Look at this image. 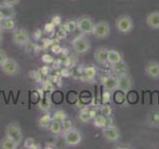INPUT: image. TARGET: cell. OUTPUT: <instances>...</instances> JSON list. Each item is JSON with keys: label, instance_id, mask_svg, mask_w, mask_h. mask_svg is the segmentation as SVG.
<instances>
[{"label": "cell", "instance_id": "12", "mask_svg": "<svg viewBox=\"0 0 159 149\" xmlns=\"http://www.w3.org/2000/svg\"><path fill=\"white\" fill-rule=\"evenodd\" d=\"M107 48L106 47H98L93 52V58L96 60V62L98 65H104L107 64Z\"/></svg>", "mask_w": 159, "mask_h": 149}, {"label": "cell", "instance_id": "6", "mask_svg": "<svg viewBox=\"0 0 159 149\" xmlns=\"http://www.w3.org/2000/svg\"><path fill=\"white\" fill-rule=\"evenodd\" d=\"M102 133L103 138L111 143H116L121 138L120 130L114 125H107L106 127L102 128Z\"/></svg>", "mask_w": 159, "mask_h": 149}, {"label": "cell", "instance_id": "30", "mask_svg": "<svg viewBox=\"0 0 159 149\" xmlns=\"http://www.w3.org/2000/svg\"><path fill=\"white\" fill-rule=\"evenodd\" d=\"M8 57H7V54H6V52L4 51L3 49H1L0 48V66L4 63V61L6 60Z\"/></svg>", "mask_w": 159, "mask_h": 149}, {"label": "cell", "instance_id": "33", "mask_svg": "<svg viewBox=\"0 0 159 149\" xmlns=\"http://www.w3.org/2000/svg\"><path fill=\"white\" fill-rule=\"evenodd\" d=\"M3 20H4V17L1 15V13H0V23H1V22L3 21Z\"/></svg>", "mask_w": 159, "mask_h": 149}, {"label": "cell", "instance_id": "15", "mask_svg": "<svg viewBox=\"0 0 159 149\" xmlns=\"http://www.w3.org/2000/svg\"><path fill=\"white\" fill-rule=\"evenodd\" d=\"M0 13L4 17V19H14L16 17V10L14 9V6L11 5L0 3Z\"/></svg>", "mask_w": 159, "mask_h": 149}, {"label": "cell", "instance_id": "22", "mask_svg": "<svg viewBox=\"0 0 159 149\" xmlns=\"http://www.w3.org/2000/svg\"><path fill=\"white\" fill-rule=\"evenodd\" d=\"M49 131L54 135H60L63 134V128H62V122L57 120H52L51 124L49 126Z\"/></svg>", "mask_w": 159, "mask_h": 149}, {"label": "cell", "instance_id": "8", "mask_svg": "<svg viewBox=\"0 0 159 149\" xmlns=\"http://www.w3.org/2000/svg\"><path fill=\"white\" fill-rule=\"evenodd\" d=\"M0 69H1L4 74H6L8 77H14L19 73V64L16 62V60L7 58L0 66Z\"/></svg>", "mask_w": 159, "mask_h": 149}, {"label": "cell", "instance_id": "18", "mask_svg": "<svg viewBox=\"0 0 159 149\" xmlns=\"http://www.w3.org/2000/svg\"><path fill=\"white\" fill-rule=\"evenodd\" d=\"M18 146L19 145L16 142L7 136L3 137L0 140V148L1 149H17Z\"/></svg>", "mask_w": 159, "mask_h": 149}, {"label": "cell", "instance_id": "5", "mask_svg": "<svg viewBox=\"0 0 159 149\" xmlns=\"http://www.w3.org/2000/svg\"><path fill=\"white\" fill-rule=\"evenodd\" d=\"M92 34L96 39H107L109 36V34H111V25H109L107 21H98L94 23Z\"/></svg>", "mask_w": 159, "mask_h": 149}, {"label": "cell", "instance_id": "25", "mask_svg": "<svg viewBox=\"0 0 159 149\" xmlns=\"http://www.w3.org/2000/svg\"><path fill=\"white\" fill-rule=\"evenodd\" d=\"M99 111H101V113L102 115H104L106 117H111L112 114V108L107 103H102V106H101Z\"/></svg>", "mask_w": 159, "mask_h": 149}, {"label": "cell", "instance_id": "4", "mask_svg": "<svg viewBox=\"0 0 159 149\" xmlns=\"http://www.w3.org/2000/svg\"><path fill=\"white\" fill-rule=\"evenodd\" d=\"M5 136L11 138L18 145L23 142V133L21 126L17 122H11L5 128Z\"/></svg>", "mask_w": 159, "mask_h": 149}, {"label": "cell", "instance_id": "32", "mask_svg": "<svg viewBox=\"0 0 159 149\" xmlns=\"http://www.w3.org/2000/svg\"><path fill=\"white\" fill-rule=\"evenodd\" d=\"M2 41H3V33H2V29L0 28V46H1Z\"/></svg>", "mask_w": 159, "mask_h": 149}, {"label": "cell", "instance_id": "16", "mask_svg": "<svg viewBox=\"0 0 159 149\" xmlns=\"http://www.w3.org/2000/svg\"><path fill=\"white\" fill-rule=\"evenodd\" d=\"M102 84L104 89L109 92L116 91V77L106 76L102 78Z\"/></svg>", "mask_w": 159, "mask_h": 149}, {"label": "cell", "instance_id": "19", "mask_svg": "<svg viewBox=\"0 0 159 149\" xmlns=\"http://www.w3.org/2000/svg\"><path fill=\"white\" fill-rule=\"evenodd\" d=\"M52 120H53L52 115L49 112H46V113H44L42 116L39 117V119H38V125L40 127H42V128L48 129L49 126H50V124H51V122H52Z\"/></svg>", "mask_w": 159, "mask_h": 149}, {"label": "cell", "instance_id": "21", "mask_svg": "<svg viewBox=\"0 0 159 149\" xmlns=\"http://www.w3.org/2000/svg\"><path fill=\"white\" fill-rule=\"evenodd\" d=\"M112 70H113V73L116 74V77L120 76V74H128V67H127V65L124 63V61L116 65H112Z\"/></svg>", "mask_w": 159, "mask_h": 149}, {"label": "cell", "instance_id": "27", "mask_svg": "<svg viewBox=\"0 0 159 149\" xmlns=\"http://www.w3.org/2000/svg\"><path fill=\"white\" fill-rule=\"evenodd\" d=\"M73 127V123L70 120L69 118H66L64 121H62V128H63V133H65L66 131L70 130Z\"/></svg>", "mask_w": 159, "mask_h": 149}, {"label": "cell", "instance_id": "9", "mask_svg": "<svg viewBox=\"0 0 159 149\" xmlns=\"http://www.w3.org/2000/svg\"><path fill=\"white\" fill-rule=\"evenodd\" d=\"M132 88V79L128 74H120L116 77V91L127 93Z\"/></svg>", "mask_w": 159, "mask_h": 149}, {"label": "cell", "instance_id": "17", "mask_svg": "<svg viewBox=\"0 0 159 149\" xmlns=\"http://www.w3.org/2000/svg\"><path fill=\"white\" fill-rule=\"evenodd\" d=\"M93 124L94 127L97 128H103L106 127L107 125V117H106L104 115H102V114H97L96 116H94L93 119Z\"/></svg>", "mask_w": 159, "mask_h": 149}, {"label": "cell", "instance_id": "1", "mask_svg": "<svg viewBox=\"0 0 159 149\" xmlns=\"http://www.w3.org/2000/svg\"><path fill=\"white\" fill-rule=\"evenodd\" d=\"M72 48L79 55L88 53L92 48V42L86 34H81L72 41Z\"/></svg>", "mask_w": 159, "mask_h": 149}, {"label": "cell", "instance_id": "29", "mask_svg": "<svg viewBox=\"0 0 159 149\" xmlns=\"http://www.w3.org/2000/svg\"><path fill=\"white\" fill-rule=\"evenodd\" d=\"M111 97V92L104 89L103 94H102V102L103 103H107L109 102V99H111V98H109Z\"/></svg>", "mask_w": 159, "mask_h": 149}, {"label": "cell", "instance_id": "28", "mask_svg": "<svg viewBox=\"0 0 159 149\" xmlns=\"http://www.w3.org/2000/svg\"><path fill=\"white\" fill-rule=\"evenodd\" d=\"M35 140L32 137H27L26 139L24 140V147L26 149H32L35 147Z\"/></svg>", "mask_w": 159, "mask_h": 149}, {"label": "cell", "instance_id": "7", "mask_svg": "<svg viewBox=\"0 0 159 149\" xmlns=\"http://www.w3.org/2000/svg\"><path fill=\"white\" fill-rule=\"evenodd\" d=\"M76 23H77V29L81 33L86 34V35L92 34L93 26H94V22L89 16H88V15H83V16L79 17L77 19Z\"/></svg>", "mask_w": 159, "mask_h": 149}, {"label": "cell", "instance_id": "23", "mask_svg": "<svg viewBox=\"0 0 159 149\" xmlns=\"http://www.w3.org/2000/svg\"><path fill=\"white\" fill-rule=\"evenodd\" d=\"M84 77L88 79V81H91L93 82L94 79H96V76H97V69L96 67L93 66H88L84 68Z\"/></svg>", "mask_w": 159, "mask_h": 149}, {"label": "cell", "instance_id": "20", "mask_svg": "<svg viewBox=\"0 0 159 149\" xmlns=\"http://www.w3.org/2000/svg\"><path fill=\"white\" fill-rule=\"evenodd\" d=\"M0 28L4 31L13 32L16 29V23H15L14 19H4L3 21L0 23Z\"/></svg>", "mask_w": 159, "mask_h": 149}, {"label": "cell", "instance_id": "34", "mask_svg": "<svg viewBox=\"0 0 159 149\" xmlns=\"http://www.w3.org/2000/svg\"><path fill=\"white\" fill-rule=\"evenodd\" d=\"M72 1H76V0H72Z\"/></svg>", "mask_w": 159, "mask_h": 149}, {"label": "cell", "instance_id": "31", "mask_svg": "<svg viewBox=\"0 0 159 149\" xmlns=\"http://www.w3.org/2000/svg\"><path fill=\"white\" fill-rule=\"evenodd\" d=\"M2 2L5 4H8V5H11V6H16L20 3V0H2Z\"/></svg>", "mask_w": 159, "mask_h": 149}, {"label": "cell", "instance_id": "11", "mask_svg": "<svg viewBox=\"0 0 159 149\" xmlns=\"http://www.w3.org/2000/svg\"><path fill=\"white\" fill-rule=\"evenodd\" d=\"M144 73L150 79H159V62L154 60L148 61L144 67Z\"/></svg>", "mask_w": 159, "mask_h": 149}, {"label": "cell", "instance_id": "14", "mask_svg": "<svg viewBox=\"0 0 159 149\" xmlns=\"http://www.w3.org/2000/svg\"><path fill=\"white\" fill-rule=\"evenodd\" d=\"M122 61H123V57L120 52H118L114 49L107 50V64L112 66V65L121 63Z\"/></svg>", "mask_w": 159, "mask_h": 149}, {"label": "cell", "instance_id": "10", "mask_svg": "<svg viewBox=\"0 0 159 149\" xmlns=\"http://www.w3.org/2000/svg\"><path fill=\"white\" fill-rule=\"evenodd\" d=\"M30 40L29 32L24 28H16L12 34V41L17 46H24Z\"/></svg>", "mask_w": 159, "mask_h": 149}, {"label": "cell", "instance_id": "13", "mask_svg": "<svg viewBox=\"0 0 159 149\" xmlns=\"http://www.w3.org/2000/svg\"><path fill=\"white\" fill-rule=\"evenodd\" d=\"M145 22L147 26L152 30H159V11H152L149 13Z\"/></svg>", "mask_w": 159, "mask_h": 149}, {"label": "cell", "instance_id": "26", "mask_svg": "<svg viewBox=\"0 0 159 149\" xmlns=\"http://www.w3.org/2000/svg\"><path fill=\"white\" fill-rule=\"evenodd\" d=\"M78 118L82 123H89L92 120V117H91V115H89V111H82L81 112H80Z\"/></svg>", "mask_w": 159, "mask_h": 149}, {"label": "cell", "instance_id": "24", "mask_svg": "<svg viewBox=\"0 0 159 149\" xmlns=\"http://www.w3.org/2000/svg\"><path fill=\"white\" fill-rule=\"evenodd\" d=\"M52 118H53V120H57V121L62 122L66 118H68V115L64 111H62V109H58V111H56L53 113Z\"/></svg>", "mask_w": 159, "mask_h": 149}, {"label": "cell", "instance_id": "3", "mask_svg": "<svg viewBox=\"0 0 159 149\" xmlns=\"http://www.w3.org/2000/svg\"><path fill=\"white\" fill-rule=\"evenodd\" d=\"M64 142L69 147H76L80 145L83 140V135L80 130L77 128L72 127L70 130L63 133Z\"/></svg>", "mask_w": 159, "mask_h": 149}, {"label": "cell", "instance_id": "2", "mask_svg": "<svg viewBox=\"0 0 159 149\" xmlns=\"http://www.w3.org/2000/svg\"><path fill=\"white\" fill-rule=\"evenodd\" d=\"M116 28L118 33L127 35L134 28V22L131 16H129L127 14H121L116 18Z\"/></svg>", "mask_w": 159, "mask_h": 149}]
</instances>
